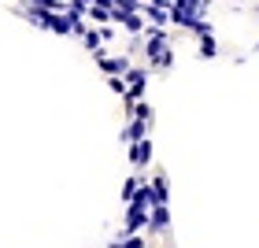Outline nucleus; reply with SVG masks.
<instances>
[{"label":"nucleus","instance_id":"9","mask_svg":"<svg viewBox=\"0 0 259 248\" xmlns=\"http://www.w3.org/2000/svg\"><path fill=\"white\" fill-rule=\"evenodd\" d=\"M152 189H156L159 204H167V200H170V182H167V174H156V178H152Z\"/></svg>","mask_w":259,"mask_h":248},{"label":"nucleus","instance_id":"7","mask_svg":"<svg viewBox=\"0 0 259 248\" xmlns=\"http://www.w3.org/2000/svg\"><path fill=\"white\" fill-rule=\"evenodd\" d=\"M174 8H182V11H193V15H207L211 0H174Z\"/></svg>","mask_w":259,"mask_h":248},{"label":"nucleus","instance_id":"13","mask_svg":"<svg viewBox=\"0 0 259 248\" xmlns=\"http://www.w3.org/2000/svg\"><path fill=\"white\" fill-rule=\"evenodd\" d=\"M108 89H111V93H119V97H126V89H130L126 74H111V78H108Z\"/></svg>","mask_w":259,"mask_h":248},{"label":"nucleus","instance_id":"15","mask_svg":"<svg viewBox=\"0 0 259 248\" xmlns=\"http://www.w3.org/2000/svg\"><path fill=\"white\" fill-rule=\"evenodd\" d=\"M119 8H126V11H145V0H119Z\"/></svg>","mask_w":259,"mask_h":248},{"label":"nucleus","instance_id":"16","mask_svg":"<svg viewBox=\"0 0 259 248\" xmlns=\"http://www.w3.org/2000/svg\"><path fill=\"white\" fill-rule=\"evenodd\" d=\"M148 4H152V8H167V11H170V8H174V0H148Z\"/></svg>","mask_w":259,"mask_h":248},{"label":"nucleus","instance_id":"3","mask_svg":"<svg viewBox=\"0 0 259 248\" xmlns=\"http://www.w3.org/2000/svg\"><path fill=\"white\" fill-rule=\"evenodd\" d=\"M152 156H156L152 137H141V141H134V145H130V163H134V171H145L148 163H152Z\"/></svg>","mask_w":259,"mask_h":248},{"label":"nucleus","instance_id":"12","mask_svg":"<svg viewBox=\"0 0 259 248\" xmlns=\"http://www.w3.org/2000/svg\"><path fill=\"white\" fill-rule=\"evenodd\" d=\"M170 63H174V49H167V52H159V56H156V60H152L148 67H152V70H170Z\"/></svg>","mask_w":259,"mask_h":248},{"label":"nucleus","instance_id":"2","mask_svg":"<svg viewBox=\"0 0 259 248\" xmlns=\"http://www.w3.org/2000/svg\"><path fill=\"white\" fill-rule=\"evenodd\" d=\"M93 56H97V67H100L108 78H111V74H130V67H134V63L126 60V56H108L104 49H100V52H93Z\"/></svg>","mask_w":259,"mask_h":248},{"label":"nucleus","instance_id":"6","mask_svg":"<svg viewBox=\"0 0 259 248\" xmlns=\"http://www.w3.org/2000/svg\"><path fill=\"white\" fill-rule=\"evenodd\" d=\"M167 230H170V211L167 204H156L148 215V233H167Z\"/></svg>","mask_w":259,"mask_h":248},{"label":"nucleus","instance_id":"5","mask_svg":"<svg viewBox=\"0 0 259 248\" xmlns=\"http://www.w3.org/2000/svg\"><path fill=\"white\" fill-rule=\"evenodd\" d=\"M152 122H156V119H130L126 130H122V141H126V145H134V141L148 137L152 134Z\"/></svg>","mask_w":259,"mask_h":248},{"label":"nucleus","instance_id":"10","mask_svg":"<svg viewBox=\"0 0 259 248\" xmlns=\"http://www.w3.org/2000/svg\"><path fill=\"white\" fill-rule=\"evenodd\" d=\"M81 45H85L89 52H100V49H104V33L89 26V30H85V37H81Z\"/></svg>","mask_w":259,"mask_h":248},{"label":"nucleus","instance_id":"14","mask_svg":"<svg viewBox=\"0 0 259 248\" xmlns=\"http://www.w3.org/2000/svg\"><path fill=\"white\" fill-rule=\"evenodd\" d=\"M111 248H145V237H137V233H126V237H119Z\"/></svg>","mask_w":259,"mask_h":248},{"label":"nucleus","instance_id":"11","mask_svg":"<svg viewBox=\"0 0 259 248\" xmlns=\"http://www.w3.org/2000/svg\"><path fill=\"white\" fill-rule=\"evenodd\" d=\"M141 182H145L141 174H134V178H126V185H122V204H130V200H134V193L141 189Z\"/></svg>","mask_w":259,"mask_h":248},{"label":"nucleus","instance_id":"17","mask_svg":"<svg viewBox=\"0 0 259 248\" xmlns=\"http://www.w3.org/2000/svg\"><path fill=\"white\" fill-rule=\"evenodd\" d=\"M26 4H30V0H26Z\"/></svg>","mask_w":259,"mask_h":248},{"label":"nucleus","instance_id":"18","mask_svg":"<svg viewBox=\"0 0 259 248\" xmlns=\"http://www.w3.org/2000/svg\"><path fill=\"white\" fill-rule=\"evenodd\" d=\"M255 49H259V45H255Z\"/></svg>","mask_w":259,"mask_h":248},{"label":"nucleus","instance_id":"8","mask_svg":"<svg viewBox=\"0 0 259 248\" xmlns=\"http://www.w3.org/2000/svg\"><path fill=\"white\" fill-rule=\"evenodd\" d=\"M200 56H204V60H215V56H219V41H215V33H204V37H200Z\"/></svg>","mask_w":259,"mask_h":248},{"label":"nucleus","instance_id":"4","mask_svg":"<svg viewBox=\"0 0 259 248\" xmlns=\"http://www.w3.org/2000/svg\"><path fill=\"white\" fill-rule=\"evenodd\" d=\"M148 215H152V211L126 204V226H122V233H119V237H126V233H137V230H145V226H148Z\"/></svg>","mask_w":259,"mask_h":248},{"label":"nucleus","instance_id":"1","mask_svg":"<svg viewBox=\"0 0 259 248\" xmlns=\"http://www.w3.org/2000/svg\"><path fill=\"white\" fill-rule=\"evenodd\" d=\"M167 49H170L167 30H163V26H148V30H145V56H148V63L156 60L159 52H167Z\"/></svg>","mask_w":259,"mask_h":248}]
</instances>
